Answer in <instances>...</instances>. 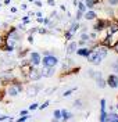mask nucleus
<instances>
[{"label": "nucleus", "instance_id": "nucleus-1", "mask_svg": "<svg viewBox=\"0 0 118 122\" xmlns=\"http://www.w3.org/2000/svg\"><path fill=\"white\" fill-rule=\"evenodd\" d=\"M108 47L104 45H99L94 46L93 49L90 50V53L87 54L86 60L89 61V62H92V64H94V65H99L100 62H102L106 57H107V54H108Z\"/></svg>", "mask_w": 118, "mask_h": 122}, {"label": "nucleus", "instance_id": "nucleus-2", "mask_svg": "<svg viewBox=\"0 0 118 122\" xmlns=\"http://www.w3.org/2000/svg\"><path fill=\"white\" fill-rule=\"evenodd\" d=\"M108 24H110V18H96L93 25V30L94 32H100L103 29H107Z\"/></svg>", "mask_w": 118, "mask_h": 122}, {"label": "nucleus", "instance_id": "nucleus-3", "mask_svg": "<svg viewBox=\"0 0 118 122\" xmlns=\"http://www.w3.org/2000/svg\"><path fill=\"white\" fill-rule=\"evenodd\" d=\"M118 43V29L117 30H114L113 33H110L108 36H107V39L103 42L102 45H104V46H107L108 49H113L114 46Z\"/></svg>", "mask_w": 118, "mask_h": 122}, {"label": "nucleus", "instance_id": "nucleus-4", "mask_svg": "<svg viewBox=\"0 0 118 122\" xmlns=\"http://www.w3.org/2000/svg\"><path fill=\"white\" fill-rule=\"evenodd\" d=\"M58 62H60L58 57L50 54V56H45V57L42 58V62H40V64H43V67H56Z\"/></svg>", "mask_w": 118, "mask_h": 122}, {"label": "nucleus", "instance_id": "nucleus-5", "mask_svg": "<svg viewBox=\"0 0 118 122\" xmlns=\"http://www.w3.org/2000/svg\"><path fill=\"white\" fill-rule=\"evenodd\" d=\"M28 81H40L43 76H42V72H40V69H38L36 67H33L31 69V72L28 74Z\"/></svg>", "mask_w": 118, "mask_h": 122}, {"label": "nucleus", "instance_id": "nucleus-6", "mask_svg": "<svg viewBox=\"0 0 118 122\" xmlns=\"http://www.w3.org/2000/svg\"><path fill=\"white\" fill-rule=\"evenodd\" d=\"M106 83H107V86H110L111 89H117L118 87V75L117 74H110L108 78L106 79Z\"/></svg>", "mask_w": 118, "mask_h": 122}, {"label": "nucleus", "instance_id": "nucleus-7", "mask_svg": "<svg viewBox=\"0 0 118 122\" xmlns=\"http://www.w3.org/2000/svg\"><path fill=\"white\" fill-rule=\"evenodd\" d=\"M29 61H31V64L33 67H38L42 62V56L38 51H32V53H29Z\"/></svg>", "mask_w": 118, "mask_h": 122}, {"label": "nucleus", "instance_id": "nucleus-8", "mask_svg": "<svg viewBox=\"0 0 118 122\" xmlns=\"http://www.w3.org/2000/svg\"><path fill=\"white\" fill-rule=\"evenodd\" d=\"M40 86H33V85H29L26 87V96L28 97H33V96H38V93L40 92Z\"/></svg>", "mask_w": 118, "mask_h": 122}, {"label": "nucleus", "instance_id": "nucleus-9", "mask_svg": "<svg viewBox=\"0 0 118 122\" xmlns=\"http://www.w3.org/2000/svg\"><path fill=\"white\" fill-rule=\"evenodd\" d=\"M40 72H42L43 78H51V76H54L56 69H54V67H43L40 69Z\"/></svg>", "mask_w": 118, "mask_h": 122}, {"label": "nucleus", "instance_id": "nucleus-10", "mask_svg": "<svg viewBox=\"0 0 118 122\" xmlns=\"http://www.w3.org/2000/svg\"><path fill=\"white\" fill-rule=\"evenodd\" d=\"M78 42H75V40H70V43L67 45V47H65V50H67V54L70 56V54H74L77 50H78Z\"/></svg>", "mask_w": 118, "mask_h": 122}, {"label": "nucleus", "instance_id": "nucleus-11", "mask_svg": "<svg viewBox=\"0 0 118 122\" xmlns=\"http://www.w3.org/2000/svg\"><path fill=\"white\" fill-rule=\"evenodd\" d=\"M83 18H85L86 21H94V20L97 18V13H96L94 10H86V11L83 13Z\"/></svg>", "mask_w": 118, "mask_h": 122}, {"label": "nucleus", "instance_id": "nucleus-12", "mask_svg": "<svg viewBox=\"0 0 118 122\" xmlns=\"http://www.w3.org/2000/svg\"><path fill=\"white\" fill-rule=\"evenodd\" d=\"M90 50H92V49H89V47H81V49L78 47V50H77L75 53L78 54V56H81V57H85V58H86L87 54L90 53Z\"/></svg>", "mask_w": 118, "mask_h": 122}, {"label": "nucleus", "instance_id": "nucleus-13", "mask_svg": "<svg viewBox=\"0 0 118 122\" xmlns=\"http://www.w3.org/2000/svg\"><path fill=\"white\" fill-rule=\"evenodd\" d=\"M83 3H85L87 10H92L94 6H97L99 3H102V0H83Z\"/></svg>", "mask_w": 118, "mask_h": 122}, {"label": "nucleus", "instance_id": "nucleus-14", "mask_svg": "<svg viewBox=\"0 0 118 122\" xmlns=\"http://www.w3.org/2000/svg\"><path fill=\"white\" fill-rule=\"evenodd\" d=\"M104 122H118V114L117 112H107Z\"/></svg>", "mask_w": 118, "mask_h": 122}, {"label": "nucleus", "instance_id": "nucleus-15", "mask_svg": "<svg viewBox=\"0 0 118 122\" xmlns=\"http://www.w3.org/2000/svg\"><path fill=\"white\" fill-rule=\"evenodd\" d=\"M79 28H81V24H79V21H74V22L71 24V26L68 28V30H71V32L75 35V32H77Z\"/></svg>", "mask_w": 118, "mask_h": 122}, {"label": "nucleus", "instance_id": "nucleus-16", "mask_svg": "<svg viewBox=\"0 0 118 122\" xmlns=\"http://www.w3.org/2000/svg\"><path fill=\"white\" fill-rule=\"evenodd\" d=\"M72 117H74V115L71 114V112H68L67 110H61V119H63L64 122L68 121V119H71Z\"/></svg>", "mask_w": 118, "mask_h": 122}, {"label": "nucleus", "instance_id": "nucleus-17", "mask_svg": "<svg viewBox=\"0 0 118 122\" xmlns=\"http://www.w3.org/2000/svg\"><path fill=\"white\" fill-rule=\"evenodd\" d=\"M87 75L90 76L92 79L96 81L97 78H100V76H102V72H97V71H94V69H89V71H87Z\"/></svg>", "mask_w": 118, "mask_h": 122}, {"label": "nucleus", "instance_id": "nucleus-18", "mask_svg": "<svg viewBox=\"0 0 118 122\" xmlns=\"http://www.w3.org/2000/svg\"><path fill=\"white\" fill-rule=\"evenodd\" d=\"M96 85H97V87H100V89H104V87L107 86L106 81L103 79V76H100V78H97V79H96Z\"/></svg>", "mask_w": 118, "mask_h": 122}, {"label": "nucleus", "instance_id": "nucleus-19", "mask_svg": "<svg viewBox=\"0 0 118 122\" xmlns=\"http://www.w3.org/2000/svg\"><path fill=\"white\" fill-rule=\"evenodd\" d=\"M77 8H78V11H81V13H85V11L87 10L83 1H79V3H78V6H77Z\"/></svg>", "mask_w": 118, "mask_h": 122}, {"label": "nucleus", "instance_id": "nucleus-20", "mask_svg": "<svg viewBox=\"0 0 118 122\" xmlns=\"http://www.w3.org/2000/svg\"><path fill=\"white\" fill-rule=\"evenodd\" d=\"M64 38H65V40H72V38H74V33H72L71 30L65 29V32H64Z\"/></svg>", "mask_w": 118, "mask_h": 122}, {"label": "nucleus", "instance_id": "nucleus-21", "mask_svg": "<svg viewBox=\"0 0 118 122\" xmlns=\"http://www.w3.org/2000/svg\"><path fill=\"white\" fill-rule=\"evenodd\" d=\"M81 40H82V42H89V40H90L89 33H87V32H82V33H81Z\"/></svg>", "mask_w": 118, "mask_h": 122}, {"label": "nucleus", "instance_id": "nucleus-22", "mask_svg": "<svg viewBox=\"0 0 118 122\" xmlns=\"http://www.w3.org/2000/svg\"><path fill=\"white\" fill-rule=\"evenodd\" d=\"M111 68H113V71L118 75V58H117V60H114V62L111 64Z\"/></svg>", "mask_w": 118, "mask_h": 122}, {"label": "nucleus", "instance_id": "nucleus-23", "mask_svg": "<svg viewBox=\"0 0 118 122\" xmlns=\"http://www.w3.org/2000/svg\"><path fill=\"white\" fill-rule=\"evenodd\" d=\"M53 115H54L56 119H61V110H54V112H53Z\"/></svg>", "mask_w": 118, "mask_h": 122}, {"label": "nucleus", "instance_id": "nucleus-24", "mask_svg": "<svg viewBox=\"0 0 118 122\" xmlns=\"http://www.w3.org/2000/svg\"><path fill=\"white\" fill-rule=\"evenodd\" d=\"M75 90H77V87H72V89H70V90L64 92V93H63V96H64V97H68V96H71V94H72V93H74Z\"/></svg>", "mask_w": 118, "mask_h": 122}, {"label": "nucleus", "instance_id": "nucleus-25", "mask_svg": "<svg viewBox=\"0 0 118 122\" xmlns=\"http://www.w3.org/2000/svg\"><path fill=\"white\" fill-rule=\"evenodd\" d=\"M74 107H75V108H78V110H81V108H82V100H75V101H74Z\"/></svg>", "mask_w": 118, "mask_h": 122}, {"label": "nucleus", "instance_id": "nucleus-26", "mask_svg": "<svg viewBox=\"0 0 118 122\" xmlns=\"http://www.w3.org/2000/svg\"><path fill=\"white\" fill-rule=\"evenodd\" d=\"M38 107H39L38 103H32L31 106L28 107V110H29V111H33V110H38Z\"/></svg>", "mask_w": 118, "mask_h": 122}, {"label": "nucleus", "instance_id": "nucleus-27", "mask_svg": "<svg viewBox=\"0 0 118 122\" xmlns=\"http://www.w3.org/2000/svg\"><path fill=\"white\" fill-rule=\"evenodd\" d=\"M38 32H39L40 35H43V33H50V30L47 29V28H38Z\"/></svg>", "mask_w": 118, "mask_h": 122}, {"label": "nucleus", "instance_id": "nucleus-28", "mask_svg": "<svg viewBox=\"0 0 118 122\" xmlns=\"http://www.w3.org/2000/svg\"><path fill=\"white\" fill-rule=\"evenodd\" d=\"M28 118H29V115H21V117L17 119V122H25Z\"/></svg>", "mask_w": 118, "mask_h": 122}, {"label": "nucleus", "instance_id": "nucleus-29", "mask_svg": "<svg viewBox=\"0 0 118 122\" xmlns=\"http://www.w3.org/2000/svg\"><path fill=\"white\" fill-rule=\"evenodd\" d=\"M89 38L92 39V40H97V32H90V33H89Z\"/></svg>", "mask_w": 118, "mask_h": 122}, {"label": "nucleus", "instance_id": "nucleus-30", "mask_svg": "<svg viewBox=\"0 0 118 122\" xmlns=\"http://www.w3.org/2000/svg\"><path fill=\"white\" fill-rule=\"evenodd\" d=\"M54 92H56V87H49V89L45 90V93H46V94H51V93H54Z\"/></svg>", "mask_w": 118, "mask_h": 122}, {"label": "nucleus", "instance_id": "nucleus-31", "mask_svg": "<svg viewBox=\"0 0 118 122\" xmlns=\"http://www.w3.org/2000/svg\"><path fill=\"white\" fill-rule=\"evenodd\" d=\"M49 104H50L49 101H45V103H43L42 106H39L38 108H39V110H45V108H47V107H49Z\"/></svg>", "mask_w": 118, "mask_h": 122}, {"label": "nucleus", "instance_id": "nucleus-32", "mask_svg": "<svg viewBox=\"0 0 118 122\" xmlns=\"http://www.w3.org/2000/svg\"><path fill=\"white\" fill-rule=\"evenodd\" d=\"M28 53H29L28 49H22V51H20V57H24V56H26Z\"/></svg>", "mask_w": 118, "mask_h": 122}, {"label": "nucleus", "instance_id": "nucleus-33", "mask_svg": "<svg viewBox=\"0 0 118 122\" xmlns=\"http://www.w3.org/2000/svg\"><path fill=\"white\" fill-rule=\"evenodd\" d=\"M108 4H110V6H117L118 0H108Z\"/></svg>", "mask_w": 118, "mask_h": 122}, {"label": "nucleus", "instance_id": "nucleus-34", "mask_svg": "<svg viewBox=\"0 0 118 122\" xmlns=\"http://www.w3.org/2000/svg\"><path fill=\"white\" fill-rule=\"evenodd\" d=\"M28 22H29V17H28V15L22 17V24H28Z\"/></svg>", "mask_w": 118, "mask_h": 122}, {"label": "nucleus", "instance_id": "nucleus-35", "mask_svg": "<svg viewBox=\"0 0 118 122\" xmlns=\"http://www.w3.org/2000/svg\"><path fill=\"white\" fill-rule=\"evenodd\" d=\"M8 118H10L8 115H0V122H1V121H7Z\"/></svg>", "mask_w": 118, "mask_h": 122}, {"label": "nucleus", "instance_id": "nucleus-36", "mask_svg": "<svg viewBox=\"0 0 118 122\" xmlns=\"http://www.w3.org/2000/svg\"><path fill=\"white\" fill-rule=\"evenodd\" d=\"M47 4H49V6H51V7H54L56 1H54V0H47Z\"/></svg>", "mask_w": 118, "mask_h": 122}, {"label": "nucleus", "instance_id": "nucleus-37", "mask_svg": "<svg viewBox=\"0 0 118 122\" xmlns=\"http://www.w3.org/2000/svg\"><path fill=\"white\" fill-rule=\"evenodd\" d=\"M35 32H38V28H32V29L28 30V33H29V35H33Z\"/></svg>", "mask_w": 118, "mask_h": 122}, {"label": "nucleus", "instance_id": "nucleus-38", "mask_svg": "<svg viewBox=\"0 0 118 122\" xmlns=\"http://www.w3.org/2000/svg\"><path fill=\"white\" fill-rule=\"evenodd\" d=\"M26 40H28L29 43H33V35H28V38H26Z\"/></svg>", "mask_w": 118, "mask_h": 122}, {"label": "nucleus", "instance_id": "nucleus-39", "mask_svg": "<svg viewBox=\"0 0 118 122\" xmlns=\"http://www.w3.org/2000/svg\"><path fill=\"white\" fill-rule=\"evenodd\" d=\"M33 3H35V4H36V7H42V4H43V3H42V1H40V0H35V1H33Z\"/></svg>", "mask_w": 118, "mask_h": 122}, {"label": "nucleus", "instance_id": "nucleus-40", "mask_svg": "<svg viewBox=\"0 0 118 122\" xmlns=\"http://www.w3.org/2000/svg\"><path fill=\"white\" fill-rule=\"evenodd\" d=\"M28 112H29V110H22V111L20 112V115H28Z\"/></svg>", "mask_w": 118, "mask_h": 122}, {"label": "nucleus", "instance_id": "nucleus-41", "mask_svg": "<svg viewBox=\"0 0 118 122\" xmlns=\"http://www.w3.org/2000/svg\"><path fill=\"white\" fill-rule=\"evenodd\" d=\"M36 20H38L39 24H43V17H36Z\"/></svg>", "mask_w": 118, "mask_h": 122}, {"label": "nucleus", "instance_id": "nucleus-42", "mask_svg": "<svg viewBox=\"0 0 118 122\" xmlns=\"http://www.w3.org/2000/svg\"><path fill=\"white\" fill-rule=\"evenodd\" d=\"M60 10H61V11H67V7H65L64 4H61V6H60Z\"/></svg>", "mask_w": 118, "mask_h": 122}, {"label": "nucleus", "instance_id": "nucleus-43", "mask_svg": "<svg viewBox=\"0 0 118 122\" xmlns=\"http://www.w3.org/2000/svg\"><path fill=\"white\" fill-rule=\"evenodd\" d=\"M72 3H74V6H75V8H77V6H78L79 0H72Z\"/></svg>", "mask_w": 118, "mask_h": 122}, {"label": "nucleus", "instance_id": "nucleus-44", "mask_svg": "<svg viewBox=\"0 0 118 122\" xmlns=\"http://www.w3.org/2000/svg\"><path fill=\"white\" fill-rule=\"evenodd\" d=\"M3 3H4V4H6V6H8V4H11V0H4V1H3Z\"/></svg>", "mask_w": 118, "mask_h": 122}, {"label": "nucleus", "instance_id": "nucleus-45", "mask_svg": "<svg viewBox=\"0 0 118 122\" xmlns=\"http://www.w3.org/2000/svg\"><path fill=\"white\" fill-rule=\"evenodd\" d=\"M10 11H11V13H17V7H11L10 8Z\"/></svg>", "mask_w": 118, "mask_h": 122}, {"label": "nucleus", "instance_id": "nucleus-46", "mask_svg": "<svg viewBox=\"0 0 118 122\" xmlns=\"http://www.w3.org/2000/svg\"><path fill=\"white\" fill-rule=\"evenodd\" d=\"M26 8H28L26 4H21V10H26Z\"/></svg>", "mask_w": 118, "mask_h": 122}, {"label": "nucleus", "instance_id": "nucleus-47", "mask_svg": "<svg viewBox=\"0 0 118 122\" xmlns=\"http://www.w3.org/2000/svg\"><path fill=\"white\" fill-rule=\"evenodd\" d=\"M50 54H51V53H50V51H47V50H46V51H43V57H45V56H50Z\"/></svg>", "mask_w": 118, "mask_h": 122}, {"label": "nucleus", "instance_id": "nucleus-48", "mask_svg": "<svg viewBox=\"0 0 118 122\" xmlns=\"http://www.w3.org/2000/svg\"><path fill=\"white\" fill-rule=\"evenodd\" d=\"M26 15H28V17H35V13L32 11V13H28V14H26Z\"/></svg>", "mask_w": 118, "mask_h": 122}, {"label": "nucleus", "instance_id": "nucleus-49", "mask_svg": "<svg viewBox=\"0 0 118 122\" xmlns=\"http://www.w3.org/2000/svg\"><path fill=\"white\" fill-rule=\"evenodd\" d=\"M51 122H58V119H56V118H54V119H53Z\"/></svg>", "mask_w": 118, "mask_h": 122}, {"label": "nucleus", "instance_id": "nucleus-50", "mask_svg": "<svg viewBox=\"0 0 118 122\" xmlns=\"http://www.w3.org/2000/svg\"><path fill=\"white\" fill-rule=\"evenodd\" d=\"M29 1H32V3H33V1H35V0H29Z\"/></svg>", "mask_w": 118, "mask_h": 122}, {"label": "nucleus", "instance_id": "nucleus-51", "mask_svg": "<svg viewBox=\"0 0 118 122\" xmlns=\"http://www.w3.org/2000/svg\"><path fill=\"white\" fill-rule=\"evenodd\" d=\"M1 83H3V82H1V81H0V85H1Z\"/></svg>", "mask_w": 118, "mask_h": 122}, {"label": "nucleus", "instance_id": "nucleus-52", "mask_svg": "<svg viewBox=\"0 0 118 122\" xmlns=\"http://www.w3.org/2000/svg\"><path fill=\"white\" fill-rule=\"evenodd\" d=\"M117 108H118V104H117Z\"/></svg>", "mask_w": 118, "mask_h": 122}, {"label": "nucleus", "instance_id": "nucleus-53", "mask_svg": "<svg viewBox=\"0 0 118 122\" xmlns=\"http://www.w3.org/2000/svg\"><path fill=\"white\" fill-rule=\"evenodd\" d=\"M0 8H1V7H0Z\"/></svg>", "mask_w": 118, "mask_h": 122}]
</instances>
